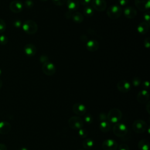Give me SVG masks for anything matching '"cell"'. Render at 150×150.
Listing matches in <instances>:
<instances>
[{"label":"cell","mask_w":150,"mask_h":150,"mask_svg":"<svg viewBox=\"0 0 150 150\" xmlns=\"http://www.w3.org/2000/svg\"><path fill=\"white\" fill-rule=\"evenodd\" d=\"M24 5L27 8H31L33 6V2L32 0H26L24 2Z\"/></svg>","instance_id":"32"},{"label":"cell","mask_w":150,"mask_h":150,"mask_svg":"<svg viewBox=\"0 0 150 150\" xmlns=\"http://www.w3.org/2000/svg\"><path fill=\"white\" fill-rule=\"evenodd\" d=\"M83 13L86 17H91L94 15V9L90 6H86L83 9Z\"/></svg>","instance_id":"24"},{"label":"cell","mask_w":150,"mask_h":150,"mask_svg":"<svg viewBox=\"0 0 150 150\" xmlns=\"http://www.w3.org/2000/svg\"><path fill=\"white\" fill-rule=\"evenodd\" d=\"M124 14L128 19H133L137 15V11L134 7L128 6L124 9Z\"/></svg>","instance_id":"16"},{"label":"cell","mask_w":150,"mask_h":150,"mask_svg":"<svg viewBox=\"0 0 150 150\" xmlns=\"http://www.w3.org/2000/svg\"><path fill=\"white\" fill-rule=\"evenodd\" d=\"M117 88L120 92L125 93L130 90L131 84L128 81L125 80H121L117 83Z\"/></svg>","instance_id":"11"},{"label":"cell","mask_w":150,"mask_h":150,"mask_svg":"<svg viewBox=\"0 0 150 150\" xmlns=\"http://www.w3.org/2000/svg\"><path fill=\"white\" fill-rule=\"evenodd\" d=\"M23 50H24L25 53L28 56H35L37 52L36 46L33 44H32V43L26 44L24 46Z\"/></svg>","instance_id":"15"},{"label":"cell","mask_w":150,"mask_h":150,"mask_svg":"<svg viewBox=\"0 0 150 150\" xmlns=\"http://www.w3.org/2000/svg\"><path fill=\"white\" fill-rule=\"evenodd\" d=\"M11 130V124L6 121L0 122V134H6L9 133Z\"/></svg>","instance_id":"20"},{"label":"cell","mask_w":150,"mask_h":150,"mask_svg":"<svg viewBox=\"0 0 150 150\" xmlns=\"http://www.w3.org/2000/svg\"><path fill=\"white\" fill-rule=\"evenodd\" d=\"M68 124L71 129L79 130L83 128L84 122L80 117L78 116H73L69 118Z\"/></svg>","instance_id":"4"},{"label":"cell","mask_w":150,"mask_h":150,"mask_svg":"<svg viewBox=\"0 0 150 150\" xmlns=\"http://www.w3.org/2000/svg\"><path fill=\"white\" fill-rule=\"evenodd\" d=\"M94 141L90 138L86 139L83 142V146L86 149H91L94 146Z\"/></svg>","instance_id":"25"},{"label":"cell","mask_w":150,"mask_h":150,"mask_svg":"<svg viewBox=\"0 0 150 150\" xmlns=\"http://www.w3.org/2000/svg\"><path fill=\"white\" fill-rule=\"evenodd\" d=\"M72 15H73V12H71V11H67V12L66 13L65 16H66V18H71Z\"/></svg>","instance_id":"41"},{"label":"cell","mask_w":150,"mask_h":150,"mask_svg":"<svg viewBox=\"0 0 150 150\" xmlns=\"http://www.w3.org/2000/svg\"><path fill=\"white\" fill-rule=\"evenodd\" d=\"M118 1L120 6H125L128 3L129 0H118Z\"/></svg>","instance_id":"38"},{"label":"cell","mask_w":150,"mask_h":150,"mask_svg":"<svg viewBox=\"0 0 150 150\" xmlns=\"http://www.w3.org/2000/svg\"><path fill=\"white\" fill-rule=\"evenodd\" d=\"M73 111L77 115L82 116L86 112V107L82 103H77L73 105Z\"/></svg>","instance_id":"12"},{"label":"cell","mask_w":150,"mask_h":150,"mask_svg":"<svg viewBox=\"0 0 150 150\" xmlns=\"http://www.w3.org/2000/svg\"><path fill=\"white\" fill-rule=\"evenodd\" d=\"M40 62L42 63L48 62H49V58L46 55H42L40 57Z\"/></svg>","instance_id":"33"},{"label":"cell","mask_w":150,"mask_h":150,"mask_svg":"<svg viewBox=\"0 0 150 150\" xmlns=\"http://www.w3.org/2000/svg\"><path fill=\"white\" fill-rule=\"evenodd\" d=\"M112 129L114 134L118 137H124L127 133V125L122 122L116 123V124L113 127Z\"/></svg>","instance_id":"5"},{"label":"cell","mask_w":150,"mask_h":150,"mask_svg":"<svg viewBox=\"0 0 150 150\" xmlns=\"http://www.w3.org/2000/svg\"><path fill=\"white\" fill-rule=\"evenodd\" d=\"M2 70L0 69V76H1V74H2Z\"/></svg>","instance_id":"47"},{"label":"cell","mask_w":150,"mask_h":150,"mask_svg":"<svg viewBox=\"0 0 150 150\" xmlns=\"http://www.w3.org/2000/svg\"><path fill=\"white\" fill-rule=\"evenodd\" d=\"M136 8L142 12L148 11L150 6V0H134Z\"/></svg>","instance_id":"10"},{"label":"cell","mask_w":150,"mask_h":150,"mask_svg":"<svg viewBox=\"0 0 150 150\" xmlns=\"http://www.w3.org/2000/svg\"><path fill=\"white\" fill-rule=\"evenodd\" d=\"M132 83L133 84L134 86L135 87H137L138 86H139L141 83V79H139V77H135L132 79Z\"/></svg>","instance_id":"28"},{"label":"cell","mask_w":150,"mask_h":150,"mask_svg":"<svg viewBox=\"0 0 150 150\" xmlns=\"http://www.w3.org/2000/svg\"><path fill=\"white\" fill-rule=\"evenodd\" d=\"M71 18H72L73 21L77 23H80L84 20L83 15L81 13L78 12L73 13V15H72Z\"/></svg>","instance_id":"21"},{"label":"cell","mask_w":150,"mask_h":150,"mask_svg":"<svg viewBox=\"0 0 150 150\" xmlns=\"http://www.w3.org/2000/svg\"><path fill=\"white\" fill-rule=\"evenodd\" d=\"M146 111H147V112H148V114H149V107H150V105H149V102L148 101V103H147V104H146Z\"/></svg>","instance_id":"44"},{"label":"cell","mask_w":150,"mask_h":150,"mask_svg":"<svg viewBox=\"0 0 150 150\" xmlns=\"http://www.w3.org/2000/svg\"><path fill=\"white\" fill-rule=\"evenodd\" d=\"M117 142L112 139H107L102 143V148L103 150H117Z\"/></svg>","instance_id":"9"},{"label":"cell","mask_w":150,"mask_h":150,"mask_svg":"<svg viewBox=\"0 0 150 150\" xmlns=\"http://www.w3.org/2000/svg\"><path fill=\"white\" fill-rule=\"evenodd\" d=\"M41 1H43V2H45V1H47V0H40Z\"/></svg>","instance_id":"48"},{"label":"cell","mask_w":150,"mask_h":150,"mask_svg":"<svg viewBox=\"0 0 150 150\" xmlns=\"http://www.w3.org/2000/svg\"><path fill=\"white\" fill-rule=\"evenodd\" d=\"M118 150H129V148L127 144H122L118 146Z\"/></svg>","instance_id":"35"},{"label":"cell","mask_w":150,"mask_h":150,"mask_svg":"<svg viewBox=\"0 0 150 150\" xmlns=\"http://www.w3.org/2000/svg\"><path fill=\"white\" fill-rule=\"evenodd\" d=\"M78 134H79V136L80 138H84L87 137V136L88 135V131L86 129H84V128H81L80 129H79Z\"/></svg>","instance_id":"26"},{"label":"cell","mask_w":150,"mask_h":150,"mask_svg":"<svg viewBox=\"0 0 150 150\" xmlns=\"http://www.w3.org/2000/svg\"><path fill=\"white\" fill-rule=\"evenodd\" d=\"M99 119L101 121H105L107 120V115L105 114V113L102 112L99 115Z\"/></svg>","instance_id":"39"},{"label":"cell","mask_w":150,"mask_h":150,"mask_svg":"<svg viewBox=\"0 0 150 150\" xmlns=\"http://www.w3.org/2000/svg\"><path fill=\"white\" fill-rule=\"evenodd\" d=\"M122 13V8L120 5H112L110 6L107 10V15L112 19H116L120 18Z\"/></svg>","instance_id":"2"},{"label":"cell","mask_w":150,"mask_h":150,"mask_svg":"<svg viewBox=\"0 0 150 150\" xmlns=\"http://www.w3.org/2000/svg\"><path fill=\"white\" fill-rule=\"evenodd\" d=\"M148 127L147 124L142 120H137L132 123L133 130L138 134L144 132Z\"/></svg>","instance_id":"6"},{"label":"cell","mask_w":150,"mask_h":150,"mask_svg":"<svg viewBox=\"0 0 150 150\" xmlns=\"http://www.w3.org/2000/svg\"><path fill=\"white\" fill-rule=\"evenodd\" d=\"M13 25L16 28H19L22 25V22H21V21L20 20H15L13 22Z\"/></svg>","instance_id":"37"},{"label":"cell","mask_w":150,"mask_h":150,"mask_svg":"<svg viewBox=\"0 0 150 150\" xmlns=\"http://www.w3.org/2000/svg\"><path fill=\"white\" fill-rule=\"evenodd\" d=\"M86 48L90 52H96L99 48V43L96 40H90L86 43Z\"/></svg>","instance_id":"17"},{"label":"cell","mask_w":150,"mask_h":150,"mask_svg":"<svg viewBox=\"0 0 150 150\" xmlns=\"http://www.w3.org/2000/svg\"><path fill=\"white\" fill-rule=\"evenodd\" d=\"M121 111L117 108L111 109L107 115V120L111 123H117L122 118Z\"/></svg>","instance_id":"3"},{"label":"cell","mask_w":150,"mask_h":150,"mask_svg":"<svg viewBox=\"0 0 150 150\" xmlns=\"http://www.w3.org/2000/svg\"><path fill=\"white\" fill-rule=\"evenodd\" d=\"M149 82L148 81H145L144 82V87L148 88L149 87Z\"/></svg>","instance_id":"43"},{"label":"cell","mask_w":150,"mask_h":150,"mask_svg":"<svg viewBox=\"0 0 150 150\" xmlns=\"http://www.w3.org/2000/svg\"><path fill=\"white\" fill-rule=\"evenodd\" d=\"M144 46L146 48H149L150 46V42H149V38H146L144 41Z\"/></svg>","instance_id":"36"},{"label":"cell","mask_w":150,"mask_h":150,"mask_svg":"<svg viewBox=\"0 0 150 150\" xmlns=\"http://www.w3.org/2000/svg\"><path fill=\"white\" fill-rule=\"evenodd\" d=\"M79 3L84 6H88L89 4L91 3V0H79Z\"/></svg>","instance_id":"34"},{"label":"cell","mask_w":150,"mask_h":150,"mask_svg":"<svg viewBox=\"0 0 150 150\" xmlns=\"http://www.w3.org/2000/svg\"><path fill=\"white\" fill-rule=\"evenodd\" d=\"M91 7L98 12L104 11L107 8L105 0H91Z\"/></svg>","instance_id":"8"},{"label":"cell","mask_w":150,"mask_h":150,"mask_svg":"<svg viewBox=\"0 0 150 150\" xmlns=\"http://www.w3.org/2000/svg\"><path fill=\"white\" fill-rule=\"evenodd\" d=\"M66 4L69 11L71 12L76 11L79 9L80 5L79 0H67Z\"/></svg>","instance_id":"18"},{"label":"cell","mask_w":150,"mask_h":150,"mask_svg":"<svg viewBox=\"0 0 150 150\" xmlns=\"http://www.w3.org/2000/svg\"><path fill=\"white\" fill-rule=\"evenodd\" d=\"M79 150H84V149H79Z\"/></svg>","instance_id":"49"},{"label":"cell","mask_w":150,"mask_h":150,"mask_svg":"<svg viewBox=\"0 0 150 150\" xmlns=\"http://www.w3.org/2000/svg\"><path fill=\"white\" fill-rule=\"evenodd\" d=\"M8 42V39L5 35H2L0 36V44L2 45H5Z\"/></svg>","instance_id":"29"},{"label":"cell","mask_w":150,"mask_h":150,"mask_svg":"<svg viewBox=\"0 0 150 150\" xmlns=\"http://www.w3.org/2000/svg\"><path fill=\"white\" fill-rule=\"evenodd\" d=\"M144 18L145 19V22L148 23L149 24V20H150V16L148 12H146L144 15Z\"/></svg>","instance_id":"40"},{"label":"cell","mask_w":150,"mask_h":150,"mask_svg":"<svg viewBox=\"0 0 150 150\" xmlns=\"http://www.w3.org/2000/svg\"><path fill=\"white\" fill-rule=\"evenodd\" d=\"M9 9L13 13H19L23 9V4L19 1H13L9 4Z\"/></svg>","instance_id":"13"},{"label":"cell","mask_w":150,"mask_h":150,"mask_svg":"<svg viewBox=\"0 0 150 150\" xmlns=\"http://www.w3.org/2000/svg\"><path fill=\"white\" fill-rule=\"evenodd\" d=\"M93 121V117L90 114H87L84 117L85 122H86L87 124H91V123H92Z\"/></svg>","instance_id":"31"},{"label":"cell","mask_w":150,"mask_h":150,"mask_svg":"<svg viewBox=\"0 0 150 150\" xmlns=\"http://www.w3.org/2000/svg\"><path fill=\"white\" fill-rule=\"evenodd\" d=\"M18 150H28V149L25 147H22V148H19Z\"/></svg>","instance_id":"45"},{"label":"cell","mask_w":150,"mask_h":150,"mask_svg":"<svg viewBox=\"0 0 150 150\" xmlns=\"http://www.w3.org/2000/svg\"><path fill=\"white\" fill-rule=\"evenodd\" d=\"M138 147L139 150H149V142L146 139H141L138 144Z\"/></svg>","instance_id":"23"},{"label":"cell","mask_w":150,"mask_h":150,"mask_svg":"<svg viewBox=\"0 0 150 150\" xmlns=\"http://www.w3.org/2000/svg\"><path fill=\"white\" fill-rule=\"evenodd\" d=\"M6 28V25L4 19L0 18V33L4 32Z\"/></svg>","instance_id":"27"},{"label":"cell","mask_w":150,"mask_h":150,"mask_svg":"<svg viewBox=\"0 0 150 150\" xmlns=\"http://www.w3.org/2000/svg\"><path fill=\"white\" fill-rule=\"evenodd\" d=\"M110 128L111 127L109 122L106 121H100L99 123V128L101 131L104 132H108L110 129Z\"/></svg>","instance_id":"22"},{"label":"cell","mask_w":150,"mask_h":150,"mask_svg":"<svg viewBox=\"0 0 150 150\" xmlns=\"http://www.w3.org/2000/svg\"><path fill=\"white\" fill-rule=\"evenodd\" d=\"M149 98V95L147 90H142L140 91L137 96V101L141 104H145L146 103Z\"/></svg>","instance_id":"14"},{"label":"cell","mask_w":150,"mask_h":150,"mask_svg":"<svg viewBox=\"0 0 150 150\" xmlns=\"http://www.w3.org/2000/svg\"><path fill=\"white\" fill-rule=\"evenodd\" d=\"M0 150H7V146L4 144H0Z\"/></svg>","instance_id":"42"},{"label":"cell","mask_w":150,"mask_h":150,"mask_svg":"<svg viewBox=\"0 0 150 150\" xmlns=\"http://www.w3.org/2000/svg\"><path fill=\"white\" fill-rule=\"evenodd\" d=\"M2 86V80L0 79V89L1 88Z\"/></svg>","instance_id":"46"},{"label":"cell","mask_w":150,"mask_h":150,"mask_svg":"<svg viewBox=\"0 0 150 150\" xmlns=\"http://www.w3.org/2000/svg\"><path fill=\"white\" fill-rule=\"evenodd\" d=\"M53 3L56 6H63L66 4L67 0H52Z\"/></svg>","instance_id":"30"},{"label":"cell","mask_w":150,"mask_h":150,"mask_svg":"<svg viewBox=\"0 0 150 150\" xmlns=\"http://www.w3.org/2000/svg\"><path fill=\"white\" fill-rule=\"evenodd\" d=\"M23 31L28 35H33L38 31V26L37 23L33 20H26L22 25Z\"/></svg>","instance_id":"1"},{"label":"cell","mask_w":150,"mask_h":150,"mask_svg":"<svg viewBox=\"0 0 150 150\" xmlns=\"http://www.w3.org/2000/svg\"><path fill=\"white\" fill-rule=\"evenodd\" d=\"M42 70L44 74H45L46 75L52 76L55 73L56 68L53 63L48 62L43 63L42 66Z\"/></svg>","instance_id":"7"},{"label":"cell","mask_w":150,"mask_h":150,"mask_svg":"<svg viewBox=\"0 0 150 150\" xmlns=\"http://www.w3.org/2000/svg\"><path fill=\"white\" fill-rule=\"evenodd\" d=\"M149 28V24L145 21L141 22L137 26V31L141 35H144L146 33Z\"/></svg>","instance_id":"19"}]
</instances>
